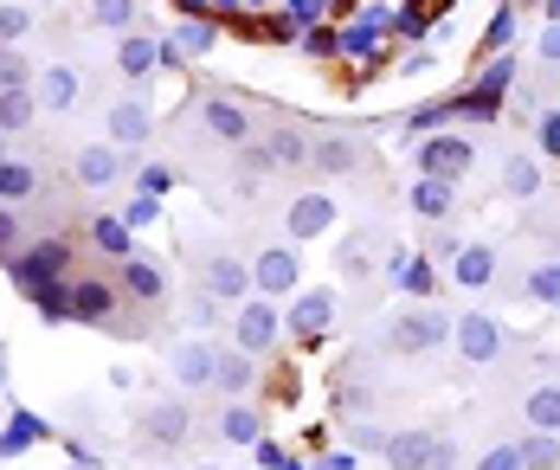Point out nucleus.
<instances>
[{
  "mask_svg": "<svg viewBox=\"0 0 560 470\" xmlns=\"http://www.w3.org/2000/svg\"><path fill=\"white\" fill-rule=\"evenodd\" d=\"M451 342V316L439 303H406L399 316L387 322V349L393 354H432Z\"/></svg>",
  "mask_w": 560,
  "mask_h": 470,
  "instance_id": "obj_1",
  "label": "nucleus"
},
{
  "mask_svg": "<svg viewBox=\"0 0 560 470\" xmlns=\"http://www.w3.org/2000/svg\"><path fill=\"white\" fill-rule=\"evenodd\" d=\"M7 271H13V284L33 296L46 291V284H58V278H71V238H39V245H20L13 258H7Z\"/></svg>",
  "mask_w": 560,
  "mask_h": 470,
  "instance_id": "obj_2",
  "label": "nucleus"
},
{
  "mask_svg": "<svg viewBox=\"0 0 560 470\" xmlns=\"http://www.w3.org/2000/svg\"><path fill=\"white\" fill-rule=\"evenodd\" d=\"M278 342H283V309L271 296H245V303L232 309V349H245L252 361H265Z\"/></svg>",
  "mask_w": 560,
  "mask_h": 470,
  "instance_id": "obj_3",
  "label": "nucleus"
},
{
  "mask_svg": "<svg viewBox=\"0 0 560 470\" xmlns=\"http://www.w3.org/2000/svg\"><path fill=\"white\" fill-rule=\"evenodd\" d=\"M451 349H457V361H470V367H490V361H503L509 329L490 309H464V316H451Z\"/></svg>",
  "mask_w": 560,
  "mask_h": 470,
  "instance_id": "obj_4",
  "label": "nucleus"
},
{
  "mask_svg": "<svg viewBox=\"0 0 560 470\" xmlns=\"http://www.w3.org/2000/svg\"><path fill=\"white\" fill-rule=\"evenodd\" d=\"M477 168V142L470 136H457V129H445V136H425L419 149H412V175H432V180H457Z\"/></svg>",
  "mask_w": 560,
  "mask_h": 470,
  "instance_id": "obj_5",
  "label": "nucleus"
},
{
  "mask_svg": "<svg viewBox=\"0 0 560 470\" xmlns=\"http://www.w3.org/2000/svg\"><path fill=\"white\" fill-rule=\"evenodd\" d=\"M336 329V291H296L290 296V309H283V336L296 342V349H323V336Z\"/></svg>",
  "mask_w": 560,
  "mask_h": 470,
  "instance_id": "obj_6",
  "label": "nucleus"
},
{
  "mask_svg": "<svg viewBox=\"0 0 560 470\" xmlns=\"http://www.w3.org/2000/svg\"><path fill=\"white\" fill-rule=\"evenodd\" d=\"M252 265V296H296L303 291V258H296V245L283 238V245H258V258H245Z\"/></svg>",
  "mask_w": 560,
  "mask_h": 470,
  "instance_id": "obj_7",
  "label": "nucleus"
},
{
  "mask_svg": "<svg viewBox=\"0 0 560 470\" xmlns=\"http://www.w3.org/2000/svg\"><path fill=\"white\" fill-rule=\"evenodd\" d=\"M200 291L213 296V303H232V309H238V303L252 296V265H245L238 251H207V258H200Z\"/></svg>",
  "mask_w": 560,
  "mask_h": 470,
  "instance_id": "obj_8",
  "label": "nucleus"
},
{
  "mask_svg": "<svg viewBox=\"0 0 560 470\" xmlns=\"http://www.w3.org/2000/svg\"><path fill=\"white\" fill-rule=\"evenodd\" d=\"M104 142L110 149H142V142H155V104H142V97H122L104 110Z\"/></svg>",
  "mask_w": 560,
  "mask_h": 470,
  "instance_id": "obj_9",
  "label": "nucleus"
},
{
  "mask_svg": "<svg viewBox=\"0 0 560 470\" xmlns=\"http://www.w3.org/2000/svg\"><path fill=\"white\" fill-rule=\"evenodd\" d=\"M387 284L406 296V303H432V291H439V265H432L425 251L393 245V251H387Z\"/></svg>",
  "mask_w": 560,
  "mask_h": 470,
  "instance_id": "obj_10",
  "label": "nucleus"
},
{
  "mask_svg": "<svg viewBox=\"0 0 560 470\" xmlns=\"http://www.w3.org/2000/svg\"><path fill=\"white\" fill-rule=\"evenodd\" d=\"M497 271H503V251H497L490 238H464V251L451 258V284H457V291H497V284H503Z\"/></svg>",
  "mask_w": 560,
  "mask_h": 470,
  "instance_id": "obj_11",
  "label": "nucleus"
},
{
  "mask_svg": "<svg viewBox=\"0 0 560 470\" xmlns=\"http://www.w3.org/2000/svg\"><path fill=\"white\" fill-rule=\"evenodd\" d=\"M136 425H142V445H149V451H174V445L194 438V412H187V400H155Z\"/></svg>",
  "mask_w": 560,
  "mask_h": 470,
  "instance_id": "obj_12",
  "label": "nucleus"
},
{
  "mask_svg": "<svg viewBox=\"0 0 560 470\" xmlns=\"http://www.w3.org/2000/svg\"><path fill=\"white\" fill-rule=\"evenodd\" d=\"M213 361H220V349L207 342V336H187V342H174L168 354V374L180 393H207L213 387Z\"/></svg>",
  "mask_w": 560,
  "mask_h": 470,
  "instance_id": "obj_13",
  "label": "nucleus"
},
{
  "mask_svg": "<svg viewBox=\"0 0 560 470\" xmlns=\"http://www.w3.org/2000/svg\"><path fill=\"white\" fill-rule=\"evenodd\" d=\"M329 226H336V200L329 193H296L283 207V238L290 245H310V238H323Z\"/></svg>",
  "mask_w": 560,
  "mask_h": 470,
  "instance_id": "obj_14",
  "label": "nucleus"
},
{
  "mask_svg": "<svg viewBox=\"0 0 560 470\" xmlns=\"http://www.w3.org/2000/svg\"><path fill=\"white\" fill-rule=\"evenodd\" d=\"M432 451H439V432L432 425H393L381 465L387 470H432Z\"/></svg>",
  "mask_w": 560,
  "mask_h": 470,
  "instance_id": "obj_15",
  "label": "nucleus"
},
{
  "mask_svg": "<svg viewBox=\"0 0 560 470\" xmlns=\"http://www.w3.org/2000/svg\"><path fill=\"white\" fill-rule=\"evenodd\" d=\"M71 180H78L84 193H110L116 180H122V149H110V142H84V149L71 155Z\"/></svg>",
  "mask_w": 560,
  "mask_h": 470,
  "instance_id": "obj_16",
  "label": "nucleus"
},
{
  "mask_svg": "<svg viewBox=\"0 0 560 470\" xmlns=\"http://www.w3.org/2000/svg\"><path fill=\"white\" fill-rule=\"evenodd\" d=\"M116 296L155 309V303L168 296V265H162V258H122V271H116Z\"/></svg>",
  "mask_w": 560,
  "mask_h": 470,
  "instance_id": "obj_17",
  "label": "nucleus"
},
{
  "mask_svg": "<svg viewBox=\"0 0 560 470\" xmlns=\"http://www.w3.org/2000/svg\"><path fill=\"white\" fill-rule=\"evenodd\" d=\"M116 71H122L129 84H149V78L162 71V33H142V26L122 33V39H116Z\"/></svg>",
  "mask_w": 560,
  "mask_h": 470,
  "instance_id": "obj_18",
  "label": "nucleus"
},
{
  "mask_svg": "<svg viewBox=\"0 0 560 470\" xmlns=\"http://www.w3.org/2000/svg\"><path fill=\"white\" fill-rule=\"evenodd\" d=\"M71 322L116 329V284H104V278H71Z\"/></svg>",
  "mask_w": 560,
  "mask_h": 470,
  "instance_id": "obj_19",
  "label": "nucleus"
},
{
  "mask_svg": "<svg viewBox=\"0 0 560 470\" xmlns=\"http://www.w3.org/2000/svg\"><path fill=\"white\" fill-rule=\"evenodd\" d=\"M406 213L425 220V226H445L451 213H457V187H451V180H432V175H412V187H406Z\"/></svg>",
  "mask_w": 560,
  "mask_h": 470,
  "instance_id": "obj_20",
  "label": "nucleus"
},
{
  "mask_svg": "<svg viewBox=\"0 0 560 470\" xmlns=\"http://www.w3.org/2000/svg\"><path fill=\"white\" fill-rule=\"evenodd\" d=\"M200 122H207V136H220L232 149L252 142V110H245L238 97H200Z\"/></svg>",
  "mask_w": 560,
  "mask_h": 470,
  "instance_id": "obj_21",
  "label": "nucleus"
},
{
  "mask_svg": "<svg viewBox=\"0 0 560 470\" xmlns=\"http://www.w3.org/2000/svg\"><path fill=\"white\" fill-rule=\"evenodd\" d=\"M33 97H39V110L65 117V110L78 104V64H65V59L39 64V71H33Z\"/></svg>",
  "mask_w": 560,
  "mask_h": 470,
  "instance_id": "obj_22",
  "label": "nucleus"
},
{
  "mask_svg": "<svg viewBox=\"0 0 560 470\" xmlns=\"http://www.w3.org/2000/svg\"><path fill=\"white\" fill-rule=\"evenodd\" d=\"M213 393H225V400H252V393H258V361L225 342L220 361H213Z\"/></svg>",
  "mask_w": 560,
  "mask_h": 470,
  "instance_id": "obj_23",
  "label": "nucleus"
},
{
  "mask_svg": "<svg viewBox=\"0 0 560 470\" xmlns=\"http://www.w3.org/2000/svg\"><path fill=\"white\" fill-rule=\"evenodd\" d=\"M310 168H323V175H361L368 149L354 136H310Z\"/></svg>",
  "mask_w": 560,
  "mask_h": 470,
  "instance_id": "obj_24",
  "label": "nucleus"
},
{
  "mask_svg": "<svg viewBox=\"0 0 560 470\" xmlns=\"http://www.w3.org/2000/svg\"><path fill=\"white\" fill-rule=\"evenodd\" d=\"M46 438H52V425H46L39 412L13 407V412H7V432H0V465H7V458H26V451H33V445H46Z\"/></svg>",
  "mask_w": 560,
  "mask_h": 470,
  "instance_id": "obj_25",
  "label": "nucleus"
},
{
  "mask_svg": "<svg viewBox=\"0 0 560 470\" xmlns=\"http://www.w3.org/2000/svg\"><path fill=\"white\" fill-rule=\"evenodd\" d=\"M451 117H457V97H439V104H412V110H399V122H393V129H399L406 142H412V136L425 142V136H445Z\"/></svg>",
  "mask_w": 560,
  "mask_h": 470,
  "instance_id": "obj_26",
  "label": "nucleus"
},
{
  "mask_svg": "<svg viewBox=\"0 0 560 470\" xmlns=\"http://www.w3.org/2000/svg\"><path fill=\"white\" fill-rule=\"evenodd\" d=\"M522 425H528V432H555L560 438V380H535V387H528Z\"/></svg>",
  "mask_w": 560,
  "mask_h": 470,
  "instance_id": "obj_27",
  "label": "nucleus"
},
{
  "mask_svg": "<svg viewBox=\"0 0 560 470\" xmlns=\"http://www.w3.org/2000/svg\"><path fill=\"white\" fill-rule=\"evenodd\" d=\"M220 438L225 445H238V451H252V445L265 438V412L252 407V400H232V407L220 412Z\"/></svg>",
  "mask_w": 560,
  "mask_h": 470,
  "instance_id": "obj_28",
  "label": "nucleus"
},
{
  "mask_svg": "<svg viewBox=\"0 0 560 470\" xmlns=\"http://www.w3.org/2000/svg\"><path fill=\"white\" fill-rule=\"evenodd\" d=\"M33 193H39V168L20 162V155H0V207H20Z\"/></svg>",
  "mask_w": 560,
  "mask_h": 470,
  "instance_id": "obj_29",
  "label": "nucleus"
},
{
  "mask_svg": "<svg viewBox=\"0 0 560 470\" xmlns=\"http://www.w3.org/2000/svg\"><path fill=\"white\" fill-rule=\"evenodd\" d=\"M168 39H174V52H180V59H207V52L220 46V20H180Z\"/></svg>",
  "mask_w": 560,
  "mask_h": 470,
  "instance_id": "obj_30",
  "label": "nucleus"
},
{
  "mask_svg": "<svg viewBox=\"0 0 560 470\" xmlns=\"http://www.w3.org/2000/svg\"><path fill=\"white\" fill-rule=\"evenodd\" d=\"M503 193L509 200H535L541 193V162L535 155H503Z\"/></svg>",
  "mask_w": 560,
  "mask_h": 470,
  "instance_id": "obj_31",
  "label": "nucleus"
},
{
  "mask_svg": "<svg viewBox=\"0 0 560 470\" xmlns=\"http://www.w3.org/2000/svg\"><path fill=\"white\" fill-rule=\"evenodd\" d=\"M129 238H136V233H129L116 213H97V220H91V245H97L104 258H116V265H122V258H136V245H129Z\"/></svg>",
  "mask_w": 560,
  "mask_h": 470,
  "instance_id": "obj_32",
  "label": "nucleus"
},
{
  "mask_svg": "<svg viewBox=\"0 0 560 470\" xmlns=\"http://www.w3.org/2000/svg\"><path fill=\"white\" fill-rule=\"evenodd\" d=\"M522 296L560 309V258H535V265H528V278H522Z\"/></svg>",
  "mask_w": 560,
  "mask_h": 470,
  "instance_id": "obj_33",
  "label": "nucleus"
},
{
  "mask_svg": "<svg viewBox=\"0 0 560 470\" xmlns=\"http://www.w3.org/2000/svg\"><path fill=\"white\" fill-rule=\"evenodd\" d=\"M477 52H483V59H503V52H515V7H509V0H497V13H490V26H483Z\"/></svg>",
  "mask_w": 560,
  "mask_h": 470,
  "instance_id": "obj_34",
  "label": "nucleus"
},
{
  "mask_svg": "<svg viewBox=\"0 0 560 470\" xmlns=\"http://www.w3.org/2000/svg\"><path fill=\"white\" fill-rule=\"evenodd\" d=\"M39 122V97L33 91H0V136H20Z\"/></svg>",
  "mask_w": 560,
  "mask_h": 470,
  "instance_id": "obj_35",
  "label": "nucleus"
},
{
  "mask_svg": "<svg viewBox=\"0 0 560 470\" xmlns=\"http://www.w3.org/2000/svg\"><path fill=\"white\" fill-rule=\"evenodd\" d=\"M515 451H522V470H560V438L555 432H522Z\"/></svg>",
  "mask_w": 560,
  "mask_h": 470,
  "instance_id": "obj_36",
  "label": "nucleus"
},
{
  "mask_svg": "<svg viewBox=\"0 0 560 470\" xmlns=\"http://www.w3.org/2000/svg\"><path fill=\"white\" fill-rule=\"evenodd\" d=\"M91 26L97 33H136V0H91Z\"/></svg>",
  "mask_w": 560,
  "mask_h": 470,
  "instance_id": "obj_37",
  "label": "nucleus"
},
{
  "mask_svg": "<svg viewBox=\"0 0 560 470\" xmlns=\"http://www.w3.org/2000/svg\"><path fill=\"white\" fill-rule=\"evenodd\" d=\"M348 451H354V458H381V451H387V425H381V419H354V425H348Z\"/></svg>",
  "mask_w": 560,
  "mask_h": 470,
  "instance_id": "obj_38",
  "label": "nucleus"
},
{
  "mask_svg": "<svg viewBox=\"0 0 560 470\" xmlns=\"http://www.w3.org/2000/svg\"><path fill=\"white\" fill-rule=\"evenodd\" d=\"M265 149H271V162H278V168H303V162H310V136H296V129H278Z\"/></svg>",
  "mask_w": 560,
  "mask_h": 470,
  "instance_id": "obj_39",
  "label": "nucleus"
},
{
  "mask_svg": "<svg viewBox=\"0 0 560 470\" xmlns=\"http://www.w3.org/2000/svg\"><path fill=\"white\" fill-rule=\"evenodd\" d=\"M33 303H39V316L46 322H71V278H58V284H46V291H33Z\"/></svg>",
  "mask_w": 560,
  "mask_h": 470,
  "instance_id": "obj_40",
  "label": "nucleus"
},
{
  "mask_svg": "<svg viewBox=\"0 0 560 470\" xmlns=\"http://www.w3.org/2000/svg\"><path fill=\"white\" fill-rule=\"evenodd\" d=\"M303 59H316V64H336V59H341V33L329 26V20L303 33Z\"/></svg>",
  "mask_w": 560,
  "mask_h": 470,
  "instance_id": "obj_41",
  "label": "nucleus"
},
{
  "mask_svg": "<svg viewBox=\"0 0 560 470\" xmlns=\"http://www.w3.org/2000/svg\"><path fill=\"white\" fill-rule=\"evenodd\" d=\"M0 91H33V64L20 59V46H0Z\"/></svg>",
  "mask_w": 560,
  "mask_h": 470,
  "instance_id": "obj_42",
  "label": "nucleus"
},
{
  "mask_svg": "<svg viewBox=\"0 0 560 470\" xmlns=\"http://www.w3.org/2000/svg\"><path fill=\"white\" fill-rule=\"evenodd\" d=\"M252 465H258V470H310L303 458H290L278 438H258V445H252Z\"/></svg>",
  "mask_w": 560,
  "mask_h": 470,
  "instance_id": "obj_43",
  "label": "nucleus"
},
{
  "mask_svg": "<svg viewBox=\"0 0 560 470\" xmlns=\"http://www.w3.org/2000/svg\"><path fill=\"white\" fill-rule=\"evenodd\" d=\"M26 33H33V13L13 7V0H0V46H20Z\"/></svg>",
  "mask_w": 560,
  "mask_h": 470,
  "instance_id": "obj_44",
  "label": "nucleus"
},
{
  "mask_svg": "<svg viewBox=\"0 0 560 470\" xmlns=\"http://www.w3.org/2000/svg\"><path fill=\"white\" fill-rule=\"evenodd\" d=\"M535 149H541L548 162H560V104H548V110L535 117Z\"/></svg>",
  "mask_w": 560,
  "mask_h": 470,
  "instance_id": "obj_45",
  "label": "nucleus"
},
{
  "mask_svg": "<svg viewBox=\"0 0 560 470\" xmlns=\"http://www.w3.org/2000/svg\"><path fill=\"white\" fill-rule=\"evenodd\" d=\"M116 220H122L129 233H142V226H155V220H162V200H149V193H136V200H129V207H122Z\"/></svg>",
  "mask_w": 560,
  "mask_h": 470,
  "instance_id": "obj_46",
  "label": "nucleus"
},
{
  "mask_svg": "<svg viewBox=\"0 0 560 470\" xmlns=\"http://www.w3.org/2000/svg\"><path fill=\"white\" fill-rule=\"evenodd\" d=\"M220 309H225V303H213L207 291H194V303H187V322H194L200 336H213V329H220Z\"/></svg>",
  "mask_w": 560,
  "mask_h": 470,
  "instance_id": "obj_47",
  "label": "nucleus"
},
{
  "mask_svg": "<svg viewBox=\"0 0 560 470\" xmlns=\"http://www.w3.org/2000/svg\"><path fill=\"white\" fill-rule=\"evenodd\" d=\"M174 187V168H162V162H149V168H136V193H149V200H162Z\"/></svg>",
  "mask_w": 560,
  "mask_h": 470,
  "instance_id": "obj_48",
  "label": "nucleus"
},
{
  "mask_svg": "<svg viewBox=\"0 0 560 470\" xmlns=\"http://www.w3.org/2000/svg\"><path fill=\"white\" fill-rule=\"evenodd\" d=\"M477 470H522V451H515V438H497V445L477 458Z\"/></svg>",
  "mask_w": 560,
  "mask_h": 470,
  "instance_id": "obj_49",
  "label": "nucleus"
},
{
  "mask_svg": "<svg viewBox=\"0 0 560 470\" xmlns=\"http://www.w3.org/2000/svg\"><path fill=\"white\" fill-rule=\"evenodd\" d=\"M457 251H464V238L451 233V226H432V238H425V258H432V265H439V258H457Z\"/></svg>",
  "mask_w": 560,
  "mask_h": 470,
  "instance_id": "obj_50",
  "label": "nucleus"
},
{
  "mask_svg": "<svg viewBox=\"0 0 560 470\" xmlns=\"http://www.w3.org/2000/svg\"><path fill=\"white\" fill-rule=\"evenodd\" d=\"M238 168H245V175H278V162H271L265 142H245V149H238Z\"/></svg>",
  "mask_w": 560,
  "mask_h": 470,
  "instance_id": "obj_51",
  "label": "nucleus"
},
{
  "mask_svg": "<svg viewBox=\"0 0 560 470\" xmlns=\"http://www.w3.org/2000/svg\"><path fill=\"white\" fill-rule=\"evenodd\" d=\"M13 251H20V213L0 207V258H13Z\"/></svg>",
  "mask_w": 560,
  "mask_h": 470,
  "instance_id": "obj_52",
  "label": "nucleus"
},
{
  "mask_svg": "<svg viewBox=\"0 0 560 470\" xmlns=\"http://www.w3.org/2000/svg\"><path fill=\"white\" fill-rule=\"evenodd\" d=\"M535 52H541V64H548V71H560V20H548V26H541V46H535Z\"/></svg>",
  "mask_w": 560,
  "mask_h": 470,
  "instance_id": "obj_53",
  "label": "nucleus"
},
{
  "mask_svg": "<svg viewBox=\"0 0 560 470\" xmlns=\"http://www.w3.org/2000/svg\"><path fill=\"white\" fill-rule=\"evenodd\" d=\"M310 470H361V458H354V451H316Z\"/></svg>",
  "mask_w": 560,
  "mask_h": 470,
  "instance_id": "obj_54",
  "label": "nucleus"
},
{
  "mask_svg": "<svg viewBox=\"0 0 560 470\" xmlns=\"http://www.w3.org/2000/svg\"><path fill=\"white\" fill-rule=\"evenodd\" d=\"M432 470H457V445H451V438H439V451H432Z\"/></svg>",
  "mask_w": 560,
  "mask_h": 470,
  "instance_id": "obj_55",
  "label": "nucleus"
},
{
  "mask_svg": "<svg viewBox=\"0 0 560 470\" xmlns=\"http://www.w3.org/2000/svg\"><path fill=\"white\" fill-rule=\"evenodd\" d=\"M174 7H180V20H213V7H207V0H174Z\"/></svg>",
  "mask_w": 560,
  "mask_h": 470,
  "instance_id": "obj_56",
  "label": "nucleus"
},
{
  "mask_svg": "<svg viewBox=\"0 0 560 470\" xmlns=\"http://www.w3.org/2000/svg\"><path fill=\"white\" fill-rule=\"evenodd\" d=\"M207 7H213V13H238V7H245V0H207Z\"/></svg>",
  "mask_w": 560,
  "mask_h": 470,
  "instance_id": "obj_57",
  "label": "nucleus"
},
{
  "mask_svg": "<svg viewBox=\"0 0 560 470\" xmlns=\"http://www.w3.org/2000/svg\"><path fill=\"white\" fill-rule=\"evenodd\" d=\"M541 13H548V20H560V0H541Z\"/></svg>",
  "mask_w": 560,
  "mask_h": 470,
  "instance_id": "obj_58",
  "label": "nucleus"
},
{
  "mask_svg": "<svg viewBox=\"0 0 560 470\" xmlns=\"http://www.w3.org/2000/svg\"><path fill=\"white\" fill-rule=\"evenodd\" d=\"M245 7H258V13H271V7H278V0H245Z\"/></svg>",
  "mask_w": 560,
  "mask_h": 470,
  "instance_id": "obj_59",
  "label": "nucleus"
},
{
  "mask_svg": "<svg viewBox=\"0 0 560 470\" xmlns=\"http://www.w3.org/2000/svg\"><path fill=\"white\" fill-rule=\"evenodd\" d=\"M0 393H7V361H0Z\"/></svg>",
  "mask_w": 560,
  "mask_h": 470,
  "instance_id": "obj_60",
  "label": "nucleus"
},
{
  "mask_svg": "<svg viewBox=\"0 0 560 470\" xmlns=\"http://www.w3.org/2000/svg\"><path fill=\"white\" fill-rule=\"evenodd\" d=\"M509 7H541V0H509Z\"/></svg>",
  "mask_w": 560,
  "mask_h": 470,
  "instance_id": "obj_61",
  "label": "nucleus"
},
{
  "mask_svg": "<svg viewBox=\"0 0 560 470\" xmlns=\"http://www.w3.org/2000/svg\"><path fill=\"white\" fill-rule=\"evenodd\" d=\"M187 470H213V465H187Z\"/></svg>",
  "mask_w": 560,
  "mask_h": 470,
  "instance_id": "obj_62",
  "label": "nucleus"
},
{
  "mask_svg": "<svg viewBox=\"0 0 560 470\" xmlns=\"http://www.w3.org/2000/svg\"><path fill=\"white\" fill-rule=\"evenodd\" d=\"M0 361H7V342H0Z\"/></svg>",
  "mask_w": 560,
  "mask_h": 470,
  "instance_id": "obj_63",
  "label": "nucleus"
},
{
  "mask_svg": "<svg viewBox=\"0 0 560 470\" xmlns=\"http://www.w3.org/2000/svg\"><path fill=\"white\" fill-rule=\"evenodd\" d=\"M252 470H258V465H252Z\"/></svg>",
  "mask_w": 560,
  "mask_h": 470,
  "instance_id": "obj_64",
  "label": "nucleus"
}]
</instances>
